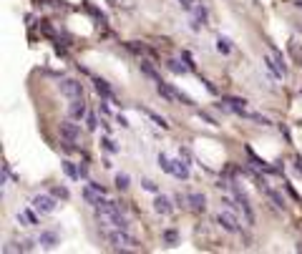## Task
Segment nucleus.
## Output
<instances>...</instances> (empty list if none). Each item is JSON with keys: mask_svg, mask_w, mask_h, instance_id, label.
I'll return each instance as SVG.
<instances>
[{"mask_svg": "<svg viewBox=\"0 0 302 254\" xmlns=\"http://www.w3.org/2000/svg\"><path fill=\"white\" fill-rule=\"evenodd\" d=\"M116 124H121V128H128V126H131V124H128V119H126V116H121V113L116 116Z\"/></svg>", "mask_w": 302, "mask_h": 254, "instance_id": "obj_36", "label": "nucleus"}, {"mask_svg": "<svg viewBox=\"0 0 302 254\" xmlns=\"http://www.w3.org/2000/svg\"><path fill=\"white\" fill-rule=\"evenodd\" d=\"M30 206H33L38 214H51V212H56V199L48 196V194H35V196L30 199Z\"/></svg>", "mask_w": 302, "mask_h": 254, "instance_id": "obj_3", "label": "nucleus"}, {"mask_svg": "<svg viewBox=\"0 0 302 254\" xmlns=\"http://www.w3.org/2000/svg\"><path fill=\"white\" fill-rule=\"evenodd\" d=\"M89 187H91V189H96L98 194H106V189H103L101 184H96V181H89Z\"/></svg>", "mask_w": 302, "mask_h": 254, "instance_id": "obj_38", "label": "nucleus"}, {"mask_svg": "<svg viewBox=\"0 0 302 254\" xmlns=\"http://www.w3.org/2000/svg\"><path fill=\"white\" fill-rule=\"evenodd\" d=\"M53 196H60V199H68L71 194H68V189H66V187H53Z\"/></svg>", "mask_w": 302, "mask_h": 254, "instance_id": "obj_29", "label": "nucleus"}, {"mask_svg": "<svg viewBox=\"0 0 302 254\" xmlns=\"http://www.w3.org/2000/svg\"><path fill=\"white\" fill-rule=\"evenodd\" d=\"M63 171H66V174H68L73 181H78V179H81V171L73 166V161H63Z\"/></svg>", "mask_w": 302, "mask_h": 254, "instance_id": "obj_20", "label": "nucleus"}, {"mask_svg": "<svg viewBox=\"0 0 302 254\" xmlns=\"http://www.w3.org/2000/svg\"><path fill=\"white\" fill-rule=\"evenodd\" d=\"M144 189L146 191H151V194H159V187L151 181V179H144Z\"/></svg>", "mask_w": 302, "mask_h": 254, "instance_id": "obj_30", "label": "nucleus"}, {"mask_svg": "<svg viewBox=\"0 0 302 254\" xmlns=\"http://www.w3.org/2000/svg\"><path fill=\"white\" fill-rule=\"evenodd\" d=\"M179 5L184 8V10H189V13H191V10H194V5H197V0H179Z\"/></svg>", "mask_w": 302, "mask_h": 254, "instance_id": "obj_33", "label": "nucleus"}, {"mask_svg": "<svg viewBox=\"0 0 302 254\" xmlns=\"http://www.w3.org/2000/svg\"><path fill=\"white\" fill-rule=\"evenodd\" d=\"M186 199H189V204H191V209H194V212H204V209H207V199H204V194L191 191Z\"/></svg>", "mask_w": 302, "mask_h": 254, "instance_id": "obj_13", "label": "nucleus"}, {"mask_svg": "<svg viewBox=\"0 0 302 254\" xmlns=\"http://www.w3.org/2000/svg\"><path fill=\"white\" fill-rule=\"evenodd\" d=\"M297 56H300V58H302V51H297Z\"/></svg>", "mask_w": 302, "mask_h": 254, "instance_id": "obj_41", "label": "nucleus"}, {"mask_svg": "<svg viewBox=\"0 0 302 254\" xmlns=\"http://www.w3.org/2000/svg\"><path fill=\"white\" fill-rule=\"evenodd\" d=\"M3 252H5V254H10V252H26V247H23V244H15V242H8V244L3 247Z\"/></svg>", "mask_w": 302, "mask_h": 254, "instance_id": "obj_24", "label": "nucleus"}, {"mask_svg": "<svg viewBox=\"0 0 302 254\" xmlns=\"http://www.w3.org/2000/svg\"><path fill=\"white\" fill-rule=\"evenodd\" d=\"M101 113H103V116H109V113H111V111H109V106H106L103 101H101Z\"/></svg>", "mask_w": 302, "mask_h": 254, "instance_id": "obj_39", "label": "nucleus"}, {"mask_svg": "<svg viewBox=\"0 0 302 254\" xmlns=\"http://www.w3.org/2000/svg\"><path fill=\"white\" fill-rule=\"evenodd\" d=\"M166 68H169L171 73H177V76H184V73L189 71V63H181L177 58H169V61H166Z\"/></svg>", "mask_w": 302, "mask_h": 254, "instance_id": "obj_17", "label": "nucleus"}, {"mask_svg": "<svg viewBox=\"0 0 302 254\" xmlns=\"http://www.w3.org/2000/svg\"><path fill=\"white\" fill-rule=\"evenodd\" d=\"M164 239H166L169 244H174V242H177V232H174V229H166V232H164Z\"/></svg>", "mask_w": 302, "mask_h": 254, "instance_id": "obj_32", "label": "nucleus"}, {"mask_svg": "<svg viewBox=\"0 0 302 254\" xmlns=\"http://www.w3.org/2000/svg\"><path fill=\"white\" fill-rule=\"evenodd\" d=\"M156 94L161 96L166 103H177L179 101V96H177V88L174 86H169L166 81H161V83H156Z\"/></svg>", "mask_w": 302, "mask_h": 254, "instance_id": "obj_11", "label": "nucleus"}, {"mask_svg": "<svg viewBox=\"0 0 302 254\" xmlns=\"http://www.w3.org/2000/svg\"><path fill=\"white\" fill-rule=\"evenodd\" d=\"M171 176H177V179H189V161L181 159V156L171 161Z\"/></svg>", "mask_w": 302, "mask_h": 254, "instance_id": "obj_12", "label": "nucleus"}, {"mask_svg": "<svg viewBox=\"0 0 302 254\" xmlns=\"http://www.w3.org/2000/svg\"><path fill=\"white\" fill-rule=\"evenodd\" d=\"M8 181H10V166L3 164V187H8Z\"/></svg>", "mask_w": 302, "mask_h": 254, "instance_id": "obj_31", "label": "nucleus"}, {"mask_svg": "<svg viewBox=\"0 0 302 254\" xmlns=\"http://www.w3.org/2000/svg\"><path fill=\"white\" fill-rule=\"evenodd\" d=\"M217 51H219L222 56H229V53H232V43H229L227 38L219 35V38H217Z\"/></svg>", "mask_w": 302, "mask_h": 254, "instance_id": "obj_19", "label": "nucleus"}, {"mask_svg": "<svg viewBox=\"0 0 302 254\" xmlns=\"http://www.w3.org/2000/svg\"><path fill=\"white\" fill-rule=\"evenodd\" d=\"M103 234H106V239L114 244L116 252H131V249H139V242H136L126 229H116V226H111V229L103 232Z\"/></svg>", "mask_w": 302, "mask_h": 254, "instance_id": "obj_1", "label": "nucleus"}, {"mask_svg": "<svg viewBox=\"0 0 302 254\" xmlns=\"http://www.w3.org/2000/svg\"><path fill=\"white\" fill-rule=\"evenodd\" d=\"M78 171H81V179H89V166H86V164H81Z\"/></svg>", "mask_w": 302, "mask_h": 254, "instance_id": "obj_37", "label": "nucleus"}, {"mask_svg": "<svg viewBox=\"0 0 302 254\" xmlns=\"http://www.w3.org/2000/svg\"><path fill=\"white\" fill-rule=\"evenodd\" d=\"M93 88H96V94L101 96V98H111V101H114V91L109 88V83H106L103 78H96V81H93Z\"/></svg>", "mask_w": 302, "mask_h": 254, "instance_id": "obj_15", "label": "nucleus"}, {"mask_svg": "<svg viewBox=\"0 0 302 254\" xmlns=\"http://www.w3.org/2000/svg\"><path fill=\"white\" fill-rule=\"evenodd\" d=\"M217 224H219L224 232H229V234H240V232H242L240 222H237V214H234L232 209L219 212V214H217Z\"/></svg>", "mask_w": 302, "mask_h": 254, "instance_id": "obj_2", "label": "nucleus"}, {"mask_svg": "<svg viewBox=\"0 0 302 254\" xmlns=\"http://www.w3.org/2000/svg\"><path fill=\"white\" fill-rule=\"evenodd\" d=\"M232 191H234V199L242 204V214H244V222L249 224H254V209H252V204H249V199H247V194L240 189V187H232Z\"/></svg>", "mask_w": 302, "mask_h": 254, "instance_id": "obj_7", "label": "nucleus"}, {"mask_svg": "<svg viewBox=\"0 0 302 254\" xmlns=\"http://www.w3.org/2000/svg\"><path fill=\"white\" fill-rule=\"evenodd\" d=\"M292 166H295V171L302 176V156H295V161H292Z\"/></svg>", "mask_w": 302, "mask_h": 254, "instance_id": "obj_34", "label": "nucleus"}, {"mask_svg": "<svg viewBox=\"0 0 302 254\" xmlns=\"http://www.w3.org/2000/svg\"><path fill=\"white\" fill-rule=\"evenodd\" d=\"M38 244H40V249H56V244H58V232H53V229H43L40 234H38V239H35Z\"/></svg>", "mask_w": 302, "mask_h": 254, "instance_id": "obj_9", "label": "nucleus"}, {"mask_svg": "<svg viewBox=\"0 0 302 254\" xmlns=\"http://www.w3.org/2000/svg\"><path fill=\"white\" fill-rule=\"evenodd\" d=\"M86 116H89V108H86L83 96H81V98H71V106H68V119H73V121H83Z\"/></svg>", "mask_w": 302, "mask_h": 254, "instance_id": "obj_8", "label": "nucleus"}, {"mask_svg": "<svg viewBox=\"0 0 302 254\" xmlns=\"http://www.w3.org/2000/svg\"><path fill=\"white\" fill-rule=\"evenodd\" d=\"M297 8H300V10H302V0H297Z\"/></svg>", "mask_w": 302, "mask_h": 254, "instance_id": "obj_40", "label": "nucleus"}, {"mask_svg": "<svg viewBox=\"0 0 302 254\" xmlns=\"http://www.w3.org/2000/svg\"><path fill=\"white\" fill-rule=\"evenodd\" d=\"M247 119L254 121V124H260V126H272V121L267 116H262V113H247Z\"/></svg>", "mask_w": 302, "mask_h": 254, "instance_id": "obj_22", "label": "nucleus"}, {"mask_svg": "<svg viewBox=\"0 0 302 254\" xmlns=\"http://www.w3.org/2000/svg\"><path fill=\"white\" fill-rule=\"evenodd\" d=\"M18 222L23 224V226H35V224H38L35 209L30 206V209H26V212H18Z\"/></svg>", "mask_w": 302, "mask_h": 254, "instance_id": "obj_14", "label": "nucleus"}, {"mask_svg": "<svg viewBox=\"0 0 302 254\" xmlns=\"http://www.w3.org/2000/svg\"><path fill=\"white\" fill-rule=\"evenodd\" d=\"M139 111H144V113L149 116V119H151V121H154V124H156V126H161V128H169V124H166V119H164V116H159L156 111H151V108H139Z\"/></svg>", "mask_w": 302, "mask_h": 254, "instance_id": "obj_18", "label": "nucleus"}, {"mask_svg": "<svg viewBox=\"0 0 302 254\" xmlns=\"http://www.w3.org/2000/svg\"><path fill=\"white\" fill-rule=\"evenodd\" d=\"M202 83H204V86H207V91H209L211 96H217V94H219V91H217V86H214V83H209V81H204V78H202Z\"/></svg>", "mask_w": 302, "mask_h": 254, "instance_id": "obj_35", "label": "nucleus"}, {"mask_svg": "<svg viewBox=\"0 0 302 254\" xmlns=\"http://www.w3.org/2000/svg\"><path fill=\"white\" fill-rule=\"evenodd\" d=\"M159 166L166 171V174H171V159L169 156H164V154H159Z\"/></svg>", "mask_w": 302, "mask_h": 254, "instance_id": "obj_26", "label": "nucleus"}, {"mask_svg": "<svg viewBox=\"0 0 302 254\" xmlns=\"http://www.w3.org/2000/svg\"><path fill=\"white\" fill-rule=\"evenodd\" d=\"M254 179H257V187H260V191H265V196L270 199L277 209H285V206H287V204H285V196H282L279 191L272 189V187L267 184V181H265V179H262V176H254Z\"/></svg>", "mask_w": 302, "mask_h": 254, "instance_id": "obj_6", "label": "nucleus"}, {"mask_svg": "<svg viewBox=\"0 0 302 254\" xmlns=\"http://www.w3.org/2000/svg\"><path fill=\"white\" fill-rule=\"evenodd\" d=\"M58 131H60V138L68 141V144H78V141H81V128H78V124H76L73 119L63 121Z\"/></svg>", "mask_w": 302, "mask_h": 254, "instance_id": "obj_4", "label": "nucleus"}, {"mask_svg": "<svg viewBox=\"0 0 302 254\" xmlns=\"http://www.w3.org/2000/svg\"><path fill=\"white\" fill-rule=\"evenodd\" d=\"M128 181H131V179H128V174H116V187H119L121 191L128 189Z\"/></svg>", "mask_w": 302, "mask_h": 254, "instance_id": "obj_25", "label": "nucleus"}, {"mask_svg": "<svg viewBox=\"0 0 302 254\" xmlns=\"http://www.w3.org/2000/svg\"><path fill=\"white\" fill-rule=\"evenodd\" d=\"M58 91L63 96H68V98H81L83 96V83L76 81V78H63L58 83Z\"/></svg>", "mask_w": 302, "mask_h": 254, "instance_id": "obj_5", "label": "nucleus"}, {"mask_svg": "<svg viewBox=\"0 0 302 254\" xmlns=\"http://www.w3.org/2000/svg\"><path fill=\"white\" fill-rule=\"evenodd\" d=\"M101 144H103V149H106L109 154H119V146H116V144H114L109 136H106V138H101Z\"/></svg>", "mask_w": 302, "mask_h": 254, "instance_id": "obj_23", "label": "nucleus"}, {"mask_svg": "<svg viewBox=\"0 0 302 254\" xmlns=\"http://www.w3.org/2000/svg\"><path fill=\"white\" fill-rule=\"evenodd\" d=\"M270 53H272V58H274V61H277V65H279V68H282V73H285V76H287V63H285V56H282V53H279V51H277V48H274V45H270Z\"/></svg>", "mask_w": 302, "mask_h": 254, "instance_id": "obj_21", "label": "nucleus"}, {"mask_svg": "<svg viewBox=\"0 0 302 254\" xmlns=\"http://www.w3.org/2000/svg\"><path fill=\"white\" fill-rule=\"evenodd\" d=\"M154 212H156V214H161V217H169V214L174 212L171 199H169V196H164V194H156V199H154Z\"/></svg>", "mask_w": 302, "mask_h": 254, "instance_id": "obj_10", "label": "nucleus"}, {"mask_svg": "<svg viewBox=\"0 0 302 254\" xmlns=\"http://www.w3.org/2000/svg\"><path fill=\"white\" fill-rule=\"evenodd\" d=\"M139 68H141V73H144L146 78H151V81H154V86H156V83H161V76L154 71V65H151L149 61H141V63H139Z\"/></svg>", "mask_w": 302, "mask_h": 254, "instance_id": "obj_16", "label": "nucleus"}, {"mask_svg": "<svg viewBox=\"0 0 302 254\" xmlns=\"http://www.w3.org/2000/svg\"><path fill=\"white\" fill-rule=\"evenodd\" d=\"M86 128H89V131H96V128H98V119H96L93 113L86 116Z\"/></svg>", "mask_w": 302, "mask_h": 254, "instance_id": "obj_28", "label": "nucleus"}, {"mask_svg": "<svg viewBox=\"0 0 302 254\" xmlns=\"http://www.w3.org/2000/svg\"><path fill=\"white\" fill-rule=\"evenodd\" d=\"M222 204H224L227 209H232V212H240V209H242V204H234V199H232V196H224V199H222Z\"/></svg>", "mask_w": 302, "mask_h": 254, "instance_id": "obj_27", "label": "nucleus"}]
</instances>
